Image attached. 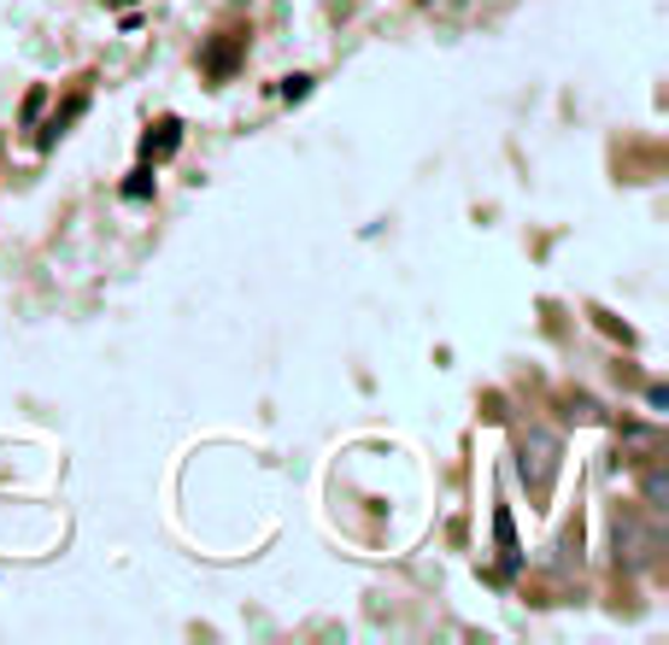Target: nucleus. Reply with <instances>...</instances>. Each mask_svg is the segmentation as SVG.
Here are the masks:
<instances>
[{"label":"nucleus","instance_id":"1","mask_svg":"<svg viewBox=\"0 0 669 645\" xmlns=\"http://www.w3.org/2000/svg\"><path fill=\"white\" fill-rule=\"evenodd\" d=\"M552 470H558V441L547 429H529V434H522V475H529V487L547 493Z\"/></svg>","mask_w":669,"mask_h":645},{"label":"nucleus","instance_id":"2","mask_svg":"<svg viewBox=\"0 0 669 645\" xmlns=\"http://www.w3.org/2000/svg\"><path fill=\"white\" fill-rule=\"evenodd\" d=\"M177 141H182V123H177V118H164V123H159V135L141 141V159H164V153H177Z\"/></svg>","mask_w":669,"mask_h":645}]
</instances>
